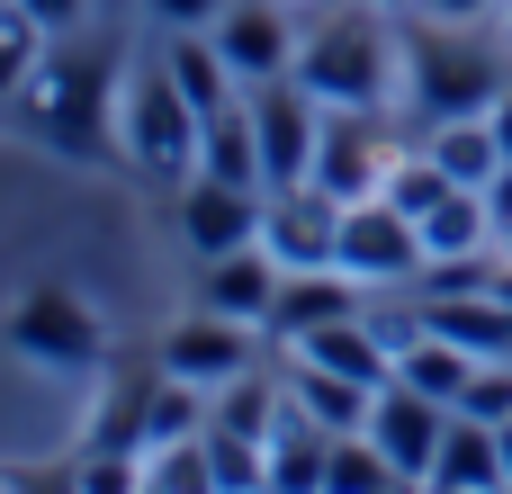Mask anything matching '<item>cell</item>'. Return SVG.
<instances>
[{"instance_id": "603a6c76", "label": "cell", "mask_w": 512, "mask_h": 494, "mask_svg": "<svg viewBox=\"0 0 512 494\" xmlns=\"http://www.w3.org/2000/svg\"><path fill=\"white\" fill-rule=\"evenodd\" d=\"M468 369H477V351H459V342H450V333H432V324L396 351V378H405V387H423V396H441V405H459Z\"/></svg>"}, {"instance_id": "d6986e66", "label": "cell", "mask_w": 512, "mask_h": 494, "mask_svg": "<svg viewBox=\"0 0 512 494\" xmlns=\"http://www.w3.org/2000/svg\"><path fill=\"white\" fill-rule=\"evenodd\" d=\"M162 72H171V90L207 117V108H225L243 81H234V63L216 54V36L207 27H162Z\"/></svg>"}, {"instance_id": "277c9868", "label": "cell", "mask_w": 512, "mask_h": 494, "mask_svg": "<svg viewBox=\"0 0 512 494\" xmlns=\"http://www.w3.org/2000/svg\"><path fill=\"white\" fill-rule=\"evenodd\" d=\"M342 270L360 279V288H414L423 270H432V252H423V225L378 189V198H351L342 207Z\"/></svg>"}, {"instance_id": "e0dca14e", "label": "cell", "mask_w": 512, "mask_h": 494, "mask_svg": "<svg viewBox=\"0 0 512 494\" xmlns=\"http://www.w3.org/2000/svg\"><path fill=\"white\" fill-rule=\"evenodd\" d=\"M297 360H315V369H333V378H360V387H387L396 378V342L378 333V324H360V315H342V324H324V333H306V342H288Z\"/></svg>"}, {"instance_id": "8992f818", "label": "cell", "mask_w": 512, "mask_h": 494, "mask_svg": "<svg viewBox=\"0 0 512 494\" xmlns=\"http://www.w3.org/2000/svg\"><path fill=\"white\" fill-rule=\"evenodd\" d=\"M261 252L279 270H342V198L324 180H288L261 198Z\"/></svg>"}, {"instance_id": "7402d4cb", "label": "cell", "mask_w": 512, "mask_h": 494, "mask_svg": "<svg viewBox=\"0 0 512 494\" xmlns=\"http://www.w3.org/2000/svg\"><path fill=\"white\" fill-rule=\"evenodd\" d=\"M423 153H432L459 189H486V180L504 171V144H495V126H486V117H441V126L423 135Z\"/></svg>"}, {"instance_id": "4dcf8cb0", "label": "cell", "mask_w": 512, "mask_h": 494, "mask_svg": "<svg viewBox=\"0 0 512 494\" xmlns=\"http://www.w3.org/2000/svg\"><path fill=\"white\" fill-rule=\"evenodd\" d=\"M486 207H495V243H512V162L486 180Z\"/></svg>"}, {"instance_id": "4316f807", "label": "cell", "mask_w": 512, "mask_h": 494, "mask_svg": "<svg viewBox=\"0 0 512 494\" xmlns=\"http://www.w3.org/2000/svg\"><path fill=\"white\" fill-rule=\"evenodd\" d=\"M450 189H459V180H450L432 153H414V162H396V171H387V198H396L405 216H423V207H432V198H450Z\"/></svg>"}, {"instance_id": "2e32d148", "label": "cell", "mask_w": 512, "mask_h": 494, "mask_svg": "<svg viewBox=\"0 0 512 494\" xmlns=\"http://www.w3.org/2000/svg\"><path fill=\"white\" fill-rule=\"evenodd\" d=\"M432 486L441 494H495V486H512L504 432L477 423V414H450V441H441V459H432Z\"/></svg>"}, {"instance_id": "52a82bcc", "label": "cell", "mask_w": 512, "mask_h": 494, "mask_svg": "<svg viewBox=\"0 0 512 494\" xmlns=\"http://www.w3.org/2000/svg\"><path fill=\"white\" fill-rule=\"evenodd\" d=\"M243 99H252V126H261V162H270V189H288V180H315L324 99H315L297 72H279V81H252Z\"/></svg>"}, {"instance_id": "1f68e13d", "label": "cell", "mask_w": 512, "mask_h": 494, "mask_svg": "<svg viewBox=\"0 0 512 494\" xmlns=\"http://www.w3.org/2000/svg\"><path fill=\"white\" fill-rule=\"evenodd\" d=\"M486 126H495V144H504V162H512V90L495 99V108H486Z\"/></svg>"}, {"instance_id": "7a4b0ae2", "label": "cell", "mask_w": 512, "mask_h": 494, "mask_svg": "<svg viewBox=\"0 0 512 494\" xmlns=\"http://www.w3.org/2000/svg\"><path fill=\"white\" fill-rule=\"evenodd\" d=\"M297 81H306L324 108H387V90H396V45H387L369 18H315L306 45H297Z\"/></svg>"}, {"instance_id": "6da1fadb", "label": "cell", "mask_w": 512, "mask_h": 494, "mask_svg": "<svg viewBox=\"0 0 512 494\" xmlns=\"http://www.w3.org/2000/svg\"><path fill=\"white\" fill-rule=\"evenodd\" d=\"M504 90L512 81H504V63L477 45V27H450V18H423V27H414V45H405V99H414L423 126H441V117H486Z\"/></svg>"}, {"instance_id": "83f0119b", "label": "cell", "mask_w": 512, "mask_h": 494, "mask_svg": "<svg viewBox=\"0 0 512 494\" xmlns=\"http://www.w3.org/2000/svg\"><path fill=\"white\" fill-rule=\"evenodd\" d=\"M18 9H27V18H36L45 36H72V27L90 18V0H18Z\"/></svg>"}, {"instance_id": "5b68a950", "label": "cell", "mask_w": 512, "mask_h": 494, "mask_svg": "<svg viewBox=\"0 0 512 494\" xmlns=\"http://www.w3.org/2000/svg\"><path fill=\"white\" fill-rule=\"evenodd\" d=\"M198 126H207V117L171 90L162 63L126 90V153H135V171H153V180H198Z\"/></svg>"}, {"instance_id": "8fae6325", "label": "cell", "mask_w": 512, "mask_h": 494, "mask_svg": "<svg viewBox=\"0 0 512 494\" xmlns=\"http://www.w3.org/2000/svg\"><path fill=\"white\" fill-rule=\"evenodd\" d=\"M207 36H216V54L234 63V81H243V90H252V81L297 72V45H306V36L288 27V9H279V0H234Z\"/></svg>"}, {"instance_id": "4fadbf2b", "label": "cell", "mask_w": 512, "mask_h": 494, "mask_svg": "<svg viewBox=\"0 0 512 494\" xmlns=\"http://www.w3.org/2000/svg\"><path fill=\"white\" fill-rule=\"evenodd\" d=\"M9 342H18L27 360H45V369H90V360H99V333H90V315H81L72 297H54V288H36V297L18 306Z\"/></svg>"}, {"instance_id": "d6a6232c", "label": "cell", "mask_w": 512, "mask_h": 494, "mask_svg": "<svg viewBox=\"0 0 512 494\" xmlns=\"http://www.w3.org/2000/svg\"><path fill=\"white\" fill-rule=\"evenodd\" d=\"M495 432H504V459H512V423H495Z\"/></svg>"}, {"instance_id": "d4e9b609", "label": "cell", "mask_w": 512, "mask_h": 494, "mask_svg": "<svg viewBox=\"0 0 512 494\" xmlns=\"http://www.w3.org/2000/svg\"><path fill=\"white\" fill-rule=\"evenodd\" d=\"M36 63H45V27H36L18 0H0V99H18Z\"/></svg>"}, {"instance_id": "5bb4252c", "label": "cell", "mask_w": 512, "mask_h": 494, "mask_svg": "<svg viewBox=\"0 0 512 494\" xmlns=\"http://www.w3.org/2000/svg\"><path fill=\"white\" fill-rule=\"evenodd\" d=\"M198 306H207V315L270 324V306H279V261H270L261 243H243V252H216V261L198 270Z\"/></svg>"}, {"instance_id": "9a60e30c", "label": "cell", "mask_w": 512, "mask_h": 494, "mask_svg": "<svg viewBox=\"0 0 512 494\" xmlns=\"http://www.w3.org/2000/svg\"><path fill=\"white\" fill-rule=\"evenodd\" d=\"M342 315H360V279L351 270H279V306H270L279 342H306V333H324Z\"/></svg>"}, {"instance_id": "ac0fdd59", "label": "cell", "mask_w": 512, "mask_h": 494, "mask_svg": "<svg viewBox=\"0 0 512 494\" xmlns=\"http://www.w3.org/2000/svg\"><path fill=\"white\" fill-rule=\"evenodd\" d=\"M288 405L315 423V432H369V414H378V387H360V378H333V369H315V360H288Z\"/></svg>"}, {"instance_id": "3957f363", "label": "cell", "mask_w": 512, "mask_h": 494, "mask_svg": "<svg viewBox=\"0 0 512 494\" xmlns=\"http://www.w3.org/2000/svg\"><path fill=\"white\" fill-rule=\"evenodd\" d=\"M99 90H108V63L99 54H45L18 90L27 126L54 135L63 153H99Z\"/></svg>"}, {"instance_id": "7c38bea8", "label": "cell", "mask_w": 512, "mask_h": 494, "mask_svg": "<svg viewBox=\"0 0 512 494\" xmlns=\"http://www.w3.org/2000/svg\"><path fill=\"white\" fill-rule=\"evenodd\" d=\"M162 369L171 378H189V387H225V378H243L252 369V324L243 315H189V324H171V342H162Z\"/></svg>"}, {"instance_id": "ffe728a7", "label": "cell", "mask_w": 512, "mask_h": 494, "mask_svg": "<svg viewBox=\"0 0 512 494\" xmlns=\"http://www.w3.org/2000/svg\"><path fill=\"white\" fill-rule=\"evenodd\" d=\"M198 171H216V180H243V189H270V162H261L252 99H225V108H207V126H198Z\"/></svg>"}, {"instance_id": "f546056e", "label": "cell", "mask_w": 512, "mask_h": 494, "mask_svg": "<svg viewBox=\"0 0 512 494\" xmlns=\"http://www.w3.org/2000/svg\"><path fill=\"white\" fill-rule=\"evenodd\" d=\"M423 18H450V27H486L495 9H512V0H414Z\"/></svg>"}, {"instance_id": "ba28073f", "label": "cell", "mask_w": 512, "mask_h": 494, "mask_svg": "<svg viewBox=\"0 0 512 494\" xmlns=\"http://www.w3.org/2000/svg\"><path fill=\"white\" fill-rule=\"evenodd\" d=\"M396 171V144L378 126V108H324V144H315V180L351 207V198H378Z\"/></svg>"}, {"instance_id": "9c48e42d", "label": "cell", "mask_w": 512, "mask_h": 494, "mask_svg": "<svg viewBox=\"0 0 512 494\" xmlns=\"http://www.w3.org/2000/svg\"><path fill=\"white\" fill-rule=\"evenodd\" d=\"M450 414H459V405H441V396L387 378V387H378V414H369V441L396 459V477H423V486H432V459H441V441H450Z\"/></svg>"}, {"instance_id": "f1b7e54d", "label": "cell", "mask_w": 512, "mask_h": 494, "mask_svg": "<svg viewBox=\"0 0 512 494\" xmlns=\"http://www.w3.org/2000/svg\"><path fill=\"white\" fill-rule=\"evenodd\" d=\"M225 9H234V0H153V18H162V27H216Z\"/></svg>"}, {"instance_id": "484cf974", "label": "cell", "mask_w": 512, "mask_h": 494, "mask_svg": "<svg viewBox=\"0 0 512 494\" xmlns=\"http://www.w3.org/2000/svg\"><path fill=\"white\" fill-rule=\"evenodd\" d=\"M459 414H477V423H512V360H477V369H468Z\"/></svg>"}, {"instance_id": "cb8c5ba5", "label": "cell", "mask_w": 512, "mask_h": 494, "mask_svg": "<svg viewBox=\"0 0 512 494\" xmlns=\"http://www.w3.org/2000/svg\"><path fill=\"white\" fill-rule=\"evenodd\" d=\"M324 486L333 494H360V486H405L396 459L369 441V432H333V459H324Z\"/></svg>"}, {"instance_id": "44dd1931", "label": "cell", "mask_w": 512, "mask_h": 494, "mask_svg": "<svg viewBox=\"0 0 512 494\" xmlns=\"http://www.w3.org/2000/svg\"><path fill=\"white\" fill-rule=\"evenodd\" d=\"M414 225H423V252H432V261L495 252V207H486V189H450V198H432Z\"/></svg>"}, {"instance_id": "30bf717a", "label": "cell", "mask_w": 512, "mask_h": 494, "mask_svg": "<svg viewBox=\"0 0 512 494\" xmlns=\"http://www.w3.org/2000/svg\"><path fill=\"white\" fill-rule=\"evenodd\" d=\"M261 198H270V189H243V180H216V171L180 180V234H189V252L216 261V252L261 243Z\"/></svg>"}]
</instances>
